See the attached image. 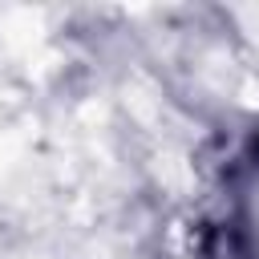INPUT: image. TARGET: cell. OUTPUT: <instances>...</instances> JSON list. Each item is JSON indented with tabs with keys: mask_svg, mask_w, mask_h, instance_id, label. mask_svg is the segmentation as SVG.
<instances>
[{
	"mask_svg": "<svg viewBox=\"0 0 259 259\" xmlns=\"http://www.w3.org/2000/svg\"><path fill=\"white\" fill-rule=\"evenodd\" d=\"M227 227L235 259H259V154L243 158V174L235 186V214Z\"/></svg>",
	"mask_w": 259,
	"mask_h": 259,
	"instance_id": "cell-1",
	"label": "cell"
}]
</instances>
